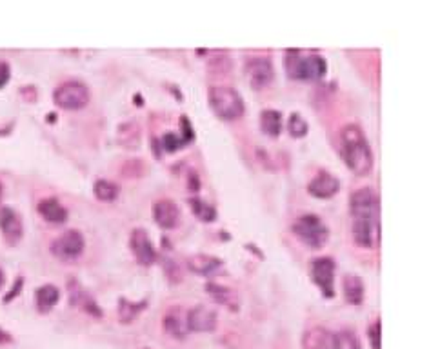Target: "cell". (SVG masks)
<instances>
[{
    "label": "cell",
    "instance_id": "cell-1",
    "mask_svg": "<svg viewBox=\"0 0 429 349\" xmlns=\"http://www.w3.org/2000/svg\"><path fill=\"white\" fill-rule=\"evenodd\" d=\"M351 209V233L362 248H377L380 242V198L377 189L362 186L349 197Z\"/></svg>",
    "mask_w": 429,
    "mask_h": 349
},
{
    "label": "cell",
    "instance_id": "cell-2",
    "mask_svg": "<svg viewBox=\"0 0 429 349\" xmlns=\"http://www.w3.org/2000/svg\"><path fill=\"white\" fill-rule=\"evenodd\" d=\"M342 156L355 175H367L373 169V152L369 141L358 124H346L340 131Z\"/></svg>",
    "mask_w": 429,
    "mask_h": 349
},
{
    "label": "cell",
    "instance_id": "cell-3",
    "mask_svg": "<svg viewBox=\"0 0 429 349\" xmlns=\"http://www.w3.org/2000/svg\"><path fill=\"white\" fill-rule=\"evenodd\" d=\"M286 69L293 78L316 80V78H322L326 75L327 62L321 53L290 49L286 53Z\"/></svg>",
    "mask_w": 429,
    "mask_h": 349
},
{
    "label": "cell",
    "instance_id": "cell-4",
    "mask_svg": "<svg viewBox=\"0 0 429 349\" xmlns=\"http://www.w3.org/2000/svg\"><path fill=\"white\" fill-rule=\"evenodd\" d=\"M209 104L213 111L224 120H235L242 117L244 100L242 95L231 86H211L209 88Z\"/></svg>",
    "mask_w": 429,
    "mask_h": 349
},
{
    "label": "cell",
    "instance_id": "cell-5",
    "mask_svg": "<svg viewBox=\"0 0 429 349\" xmlns=\"http://www.w3.org/2000/svg\"><path fill=\"white\" fill-rule=\"evenodd\" d=\"M293 231L305 245H310L313 250H321L329 239L327 226L322 222L318 215L313 213L300 215L299 219L293 222Z\"/></svg>",
    "mask_w": 429,
    "mask_h": 349
},
{
    "label": "cell",
    "instance_id": "cell-6",
    "mask_svg": "<svg viewBox=\"0 0 429 349\" xmlns=\"http://www.w3.org/2000/svg\"><path fill=\"white\" fill-rule=\"evenodd\" d=\"M53 99L64 110H80L89 102V89L80 80H66L55 89Z\"/></svg>",
    "mask_w": 429,
    "mask_h": 349
},
{
    "label": "cell",
    "instance_id": "cell-7",
    "mask_svg": "<svg viewBox=\"0 0 429 349\" xmlns=\"http://www.w3.org/2000/svg\"><path fill=\"white\" fill-rule=\"evenodd\" d=\"M311 280L321 287L324 297L335 295V261L331 256H316L311 261Z\"/></svg>",
    "mask_w": 429,
    "mask_h": 349
},
{
    "label": "cell",
    "instance_id": "cell-8",
    "mask_svg": "<svg viewBox=\"0 0 429 349\" xmlns=\"http://www.w3.org/2000/svg\"><path fill=\"white\" fill-rule=\"evenodd\" d=\"M84 244L86 242H84V237L80 231L67 230L60 237L53 240L51 251L58 258H62V261H73L78 255H82Z\"/></svg>",
    "mask_w": 429,
    "mask_h": 349
},
{
    "label": "cell",
    "instance_id": "cell-9",
    "mask_svg": "<svg viewBox=\"0 0 429 349\" xmlns=\"http://www.w3.org/2000/svg\"><path fill=\"white\" fill-rule=\"evenodd\" d=\"M218 322L217 311L206 304H198L195 308H192L186 315V328L189 331H197V333H209L215 331Z\"/></svg>",
    "mask_w": 429,
    "mask_h": 349
},
{
    "label": "cell",
    "instance_id": "cell-10",
    "mask_svg": "<svg viewBox=\"0 0 429 349\" xmlns=\"http://www.w3.org/2000/svg\"><path fill=\"white\" fill-rule=\"evenodd\" d=\"M246 75H248L249 84L255 89L266 88L275 77V69L271 58L268 57H251L246 62Z\"/></svg>",
    "mask_w": 429,
    "mask_h": 349
},
{
    "label": "cell",
    "instance_id": "cell-11",
    "mask_svg": "<svg viewBox=\"0 0 429 349\" xmlns=\"http://www.w3.org/2000/svg\"><path fill=\"white\" fill-rule=\"evenodd\" d=\"M130 244L133 255L137 256V261H139L142 266H151V264L156 261L155 245H153L150 234H148V231H146L144 228H137V230H133Z\"/></svg>",
    "mask_w": 429,
    "mask_h": 349
},
{
    "label": "cell",
    "instance_id": "cell-12",
    "mask_svg": "<svg viewBox=\"0 0 429 349\" xmlns=\"http://www.w3.org/2000/svg\"><path fill=\"white\" fill-rule=\"evenodd\" d=\"M153 219L162 230H173L181 222V209L171 198H161L153 204Z\"/></svg>",
    "mask_w": 429,
    "mask_h": 349
},
{
    "label": "cell",
    "instance_id": "cell-13",
    "mask_svg": "<svg viewBox=\"0 0 429 349\" xmlns=\"http://www.w3.org/2000/svg\"><path fill=\"white\" fill-rule=\"evenodd\" d=\"M338 189H340V180L329 171H321L308 184V191L318 198H331L338 193Z\"/></svg>",
    "mask_w": 429,
    "mask_h": 349
},
{
    "label": "cell",
    "instance_id": "cell-14",
    "mask_svg": "<svg viewBox=\"0 0 429 349\" xmlns=\"http://www.w3.org/2000/svg\"><path fill=\"white\" fill-rule=\"evenodd\" d=\"M0 230L8 242L15 244L22 237V220L11 208H0Z\"/></svg>",
    "mask_w": 429,
    "mask_h": 349
},
{
    "label": "cell",
    "instance_id": "cell-15",
    "mask_svg": "<svg viewBox=\"0 0 429 349\" xmlns=\"http://www.w3.org/2000/svg\"><path fill=\"white\" fill-rule=\"evenodd\" d=\"M302 348L304 349H333V333L329 329L315 326L308 329L302 337Z\"/></svg>",
    "mask_w": 429,
    "mask_h": 349
},
{
    "label": "cell",
    "instance_id": "cell-16",
    "mask_svg": "<svg viewBox=\"0 0 429 349\" xmlns=\"http://www.w3.org/2000/svg\"><path fill=\"white\" fill-rule=\"evenodd\" d=\"M38 211L47 222H53V224H62L67 219V209L64 208L62 204L58 202L57 198H44L38 202Z\"/></svg>",
    "mask_w": 429,
    "mask_h": 349
},
{
    "label": "cell",
    "instance_id": "cell-17",
    "mask_svg": "<svg viewBox=\"0 0 429 349\" xmlns=\"http://www.w3.org/2000/svg\"><path fill=\"white\" fill-rule=\"evenodd\" d=\"M206 289L207 293L211 295L215 302L222 304V306H229L231 309L238 308V295L235 289H231V287L217 284V282H207Z\"/></svg>",
    "mask_w": 429,
    "mask_h": 349
},
{
    "label": "cell",
    "instance_id": "cell-18",
    "mask_svg": "<svg viewBox=\"0 0 429 349\" xmlns=\"http://www.w3.org/2000/svg\"><path fill=\"white\" fill-rule=\"evenodd\" d=\"M220 266H222L220 258L213 255H206V253H198V255H193L187 258V267L193 273H198V275H209V273H213Z\"/></svg>",
    "mask_w": 429,
    "mask_h": 349
},
{
    "label": "cell",
    "instance_id": "cell-19",
    "mask_svg": "<svg viewBox=\"0 0 429 349\" xmlns=\"http://www.w3.org/2000/svg\"><path fill=\"white\" fill-rule=\"evenodd\" d=\"M58 298H60V291H58V287L53 286V284H44V286L38 287L35 293L36 308L42 313L49 311V309L58 302Z\"/></svg>",
    "mask_w": 429,
    "mask_h": 349
},
{
    "label": "cell",
    "instance_id": "cell-20",
    "mask_svg": "<svg viewBox=\"0 0 429 349\" xmlns=\"http://www.w3.org/2000/svg\"><path fill=\"white\" fill-rule=\"evenodd\" d=\"M344 297L349 304H358L364 300V282L358 275H353V273H347L344 276Z\"/></svg>",
    "mask_w": 429,
    "mask_h": 349
},
{
    "label": "cell",
    "instance_id": "cell-21",
    "mask_svg": "<svg viewBox=\"0 0 429 349\" xmlns=\"http://www.w3.org/2000/svg\"><path fill=\"white\" fill-rule=\"evenodd\" d=\"M284 124V117L277 110H264L260 113V130L269 136H279Z\"/></svg>",
    "mask_w": 429,
    "mask_h": 349
},
{
    "label": "cell",
    "instance_id": "cell-22",
    "mask_svg": "<svg viewBox=\"0 0 429 349\" xmlns=\"http://www.w3.org/2000/svg\"><path fill=\"white\" fill-rule=\"evenodd\" d=\"M164 328L165 331L176 339H184L186 337V317H182L178 309H171L164 317Z\"/></svg>",
    "mask_w": 429,
    "mask_h": 349
},
{
    "label": "cell",
    "instance_id": "cell-23",
    "mask_svg": "<svg viewBox=\"0 0 429 349\" xmlns=\"http://www.w3.org/2000/svg\"><path fill=\"white\" fill-rule=\"evenodd\" d=\"M189 206H192L193 213L197 215V219L204 220V222H213V220L217 219V209H215V206L211 202L204 200V198H189Z\"/></svg>",
    "mask_w": 429,
    "mask_h": 349
},
{
    "label": "cell",
    "instance_id": "cell-24",
    "mask_svg": "<svg viewBox=\"0 0 429 349\" xmlns=\"http://www.w3.org/2000/svg\"><path fill=\"white\" fill-rule=\"evenodd\" d=\"M333 349H362L360 340L351 329H342L333 335Z\"/></svg>",
    "mask_w": 429,
    "mask_h": 349
},
{
    "label": "cell",
    "instance_id": "cell-25",
    "mask_svg": "<svg viewBox=\"0 0 429 349\" xmlns=\"http://www.w3.org/2000/svg\"><path fill=\"white\" fill-rule=\"evenodd\" d=\"M95 195L100 198V200H106V202H109V200H115V198L119 197V186L115 182H111V180H106V178H100V180H97L95 182Z\"/></svg>",
    "mask_w": 429,
    "mask_h": 349
},
{
    "label": "cell",
    "instance_id": "cell-26",
    "mask_svg": "<svg viewBox=\"0 0 429 349\" xmlns=\"http://www.w3.org/2000/svg\"><path fill=\"white\" fill-rule=\"evenodd\" d=\"M71 300H73V304L82 306L86 311L93 313V315L100 317V309H99V306H97V302L91 300V297H89L88 293H84V289H80V287H78L77 291H71Z\"/></svg>",
    "mask_w": 429,
    "mask_h": 349
},
{
    "label": "cell",
    "instance_id": "cell-27",
    "mask_svg": "<svg viewBox=\"0 0 429 349\" xmlns=\"http://www.w3.org/2000/svg\"><path fill=\"white\" fill-rule=\"evenodd\" d=\"M144 304L146 302H130V300H126V298H120V306H119V313H120V318H122V322H131L135 317H137V313H140L144 309Z\"/></svg>",
    "mask_w": 429,
    "mask_h": 349
},
{
    "label": "cell",
    "instance_id": "cell-28",
    "mask_svg": "<svg viewBox=\"0 0 429 349\" xmlns=\"http://www.w3.org/2000/svg\"><path fill=\"white\" fill-rule=\"evenodd\" d=\"M288 131L293 136H304L308 133V122L300 113H291L288 119Z\"/></svg>",
    "mask_w": 429,
    "mask_h": 349
},
{
    "label": "cell",
    "instance_id": "cell-29",
    "mask_svg": "<svg viewBox=\"0 0 429 349\" xmlns=\"http://www.w3.org/2000/svg\"><path fill=\"white\" fill-rule=\"evenodd\" d=\"M186 139L181 135H176V133H165L162 136V147H164L165 152H176L178 147H182L186 144Z\"/></svg>",
    "mask_w": 429,
    "mask_h": 349
},
{
    "label": "cell",
    "instance_id": "cell-30",
    "mask_svg": "<svg viewBox=\"0 0 429 349\" xmlns=\"http://www.w3.org/2000/svg\"><path fill=\"white\" fill-rule=\"evenodd\" d=\"M367 339H369V344L373 349H380V342H382V326H380V320H375V322L367 328Z\"/></svg>",
    "mask_w": 429,
    "mask_h": 349
},
{
    "label": "cell",
    "instance_id": "cell-31",
    "mask_svg": "<svg viewBox=\"0 0 429 349\" xmlns=\"http://www.w3.org/2000/svg\"><path fill=\"white\" fill-rule=\"evenodd\" d=\"M10 80V66L5 62H0V88Z\"/></svg>",
    "mask_w": 429,
    "mask_h": 349
},
{
    "label": "cell",
    "instance_id": "cell-32",
    "mask_svg": "<svg viewBox=\"0 0 429 349\" xmlns=\"http://www.w3.org/2000/svg\"><path fill=\"white\" fill-rule=\"evenodd\" d=\"M2 284H4V273L0 272V287H2Z\"/></svg>",
    "mask_w": 429,
    "mask_h": 349
},
{
    "label": "cell",
    "instance_id": "cell-33",
    "mask_svg": "<svg viewBox=\"0 0 429 349\" xmlns=\"http://www.w3.org/2000/svg\"><path fill=\"white\" fill-rule=\"evenodd\" d=\"M0 198H2V184H0Z\"/></svg>",
    "mask_w": 429,
    "mask_h": 349
}]
</instances>
